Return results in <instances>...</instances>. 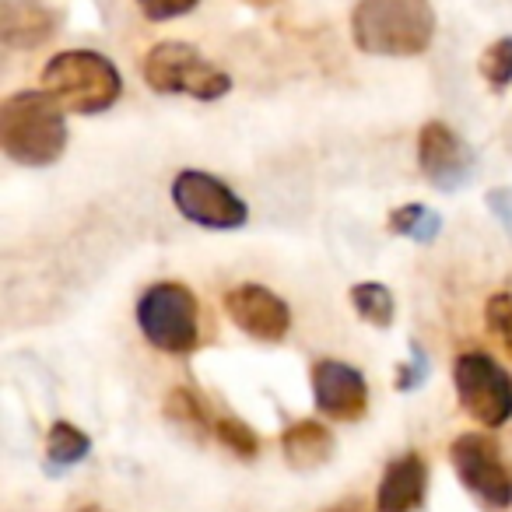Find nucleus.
Listing matches in <instances>:
<instances>
[{"label":"nucleus","mask_w":512,"mask_h":512,"mask_svg":"<svg viewBox=\"0 0 512 512\" xmlns=\"http://www.w3.org/2000/svg\"><path fill=\"white\" fill-rule=\"evenodd\" d=\"M484 323L488 334L505 348V355L512 358V292H495L484 306Z\"/></svg>","instance_id":"obj_21"},{"label":"nucleus","mask_w":512,"mask_h":512,"mask_svg":"<svg viewBox=\"0 0 512 512\" xmlns=\"http://www.w3.org/2000/svg\"><path fill=\"white\" fill-rule=\"evenodd\" d=\"M225 313L246 337L260 344H281L292 330V309L264 285H235L225 292Z\"/></svg>","instance_id":"obj_10"},{"label":"nucleus","mask_w":512,"mask_h":512,"mask_svg":"<svg viewBox=\"0 0 512 512\" xmlns=\"http://www.w3.org/2000/svg\"><path fill=\"white\" fill-rule=\"evenodd\" d=\"M172 204L186 221L200 228H218V232H232L249 221V207L232 186H225L218 176L200 169H183L172 179Z\"/></svg>","instance_id":"obj_8"},{"label":"nucleus","mask_w":512,"mask_h":512,"mask_svg":"<svg viewBox=\"0 0 512 512\" xmlns=\"http://www.w3.org/2000/svg\"><path fill=\"white\" fill-rule=\"evenodd\" d=\"M165 418L176 421L179 428H186V432H193V435L214 432V414L207 411L204 400L193 390H186V386H176V390L165 397Z\"/></svg>","instance_id":"obj_17"},{"label":"nucleus","mask_w":512,"mask_h":512,"mask_svg":"<svg viewBox=\"0 0 512 512\" xmlns=\"http://www.w3.org/2000/svg\"><path fill=\"white\" fill-rule=\"evenodd\" d=\"M463 414L484 428H502L512 418V376L484 351H463L453 365Z\"/></svg>","instance_id":"obj_6"},{"label":"nucleus","mask_w":512,"mask_h":512,"mask_svg":"<svg viewBox=\"0 0 512 512\" xmlns=\"http://www.w3.org/2000/svg\"><path fill=\"white\" fill-rule=\"evenodd\" d=\"M428 369H432V362H428L425 348H421L418 341H411V358H407V362L397 369V379H393V386H397L400 393L421 390V386H425V379H428Z\"/></svg>","instance_id":"obj_22"},{"label":"nucleus","mask_w":512,"mask_h":512,"mask_svg":"<svg viewBox=\"0 0 512 512\" xmlns=\"http://www.w3.org/2000/svg\"><path fill=\"white\" fill-rule=\"evenodd\" d=\"M323 512H369V505H365L362 498H344V502L330 505V509H323Z\"/></svg>","instance_id":"obj_24"},{"label":"nucleus","mask_w":512,"mask_h":512,"mask_svg":"<svg viewBox=\"0 0 512 512\" xmlns=\"http://www.w3.org/2000/svg\"><path fill=\"white\" fill-rule=\"evenodd\" d=\"M60 15L43 0H0V43L8 50H36L57 32Z\"/></svg>","instance_id":"obj_13"},{"label":"nucleus","mask_w":512,"mask_h":512,"mask_svg":"<svg viewBox=\"0 0 512 512\" xmlns=\"http://www.w3.org/2000/svg\"><path fill=\"white\" fill-rule=\"evenodd\" d=\"M428 498V463L421 453H404L386 463L376 488L379 512H418Z\"/></svg>","instance_id":"obj_12"},{"label":"nucleus","mask_w":512,"mask_h":512,"mask_svg":"<svg viewBox=\"0 0 512 512\" xmlns=\"http://www.w3.org/2000/svg\"><path fill=\"white\" fill-rule=\"evenodd\" d=\"M144 11V18L151 22H169V18H183L197 8L200 0H137Z\"/></svg>","instance_id":"obj_23"},{"label":"nucleus","mask_w":512,"mask_h":512,"mask_svg":"<svg viewBox=\"0 0 512 512\" xmlns=\"http://www.w3.org/2000/svg\"><path fill=\"white\" fill-rule=\"evenodd\" d=\"M214 439H218L225 449H232L235 456H242V460H253V456L260 453V439H256V432L242 418H235V414L214 418Z\"/></svg>","instance_id":"obj_20"},{"label":"nucleus","mask_w":512,"mask_h":512,"mask_svg":"<svg viewBox=\"0 0 512 512\" xmlns=\"http://www.w3.org/2000/svg\"><path fill=\"white\" fill-rule=\"evenodd\" d=\"M88 453H92L88 432H81L71 421H53L50 435H46V460H50V470L60 474V470H67V467H78Z\"/></svg>","instance_id":"obj_15"},{"label":"nucleus","mask_w":512,"mask_h":512,"mask_svg":"<svg viewBox=\"0 0 512 512\" xmlns=\"http://www.w3.org/2000/svg\"><path fill=\"white\" fill-rule=\"evenodd\" d=\"M477 71L488 81L491 92H505V88L512 85V36L495 39V43L481 53V60H477Z\"/></svg>","instance_id":"obj_19"},{"label":"nucleus","mask_w":512,"mask_h":512,"mask_svg":"<svg viewBox=\"0 0 512 512\" xmlns=\"http://www.w3.org/2000/svg\"><path fill=\"white\" fill-rule=\"evenodd\" d=\"M144 81L158 95H190L200 102H214L232 92V78L214 67L197 46L190 43H158L144 57Z\"/></svg>","instance_id":"obj_5"},{"label":"nucleus","mask_w":512,"mask_h":512,"mask_svg":"<svg viewBox=\"0 0 512 512\" xmlns=\"http://www.w3.org/2000/svg\"><path fill=\"white\" fill-rule=\"evenodd\" d=\"M43 92H50L67 113L95 116L116 106L123 78L113 60L95 50H64L43 67Z\"/></svg>","instance_id":"obj_3"},{"label":"nucleus","mask_w":512,"mask_h":512,"mask_svg":"<svg viewBox=\"0 0 512 512\" xmlns=\"http://www.w3.org/2000/svg\"><path fill=\"white\" fill-rule=\"evenodd\" d=\"M137 327L151 348L165 355H190L200 344V306L179 281H158L137 299Z\"/></svg>","instance_id":"obj_4"},{"label":"nucleus","mask_w":512,"mask_h":512,"mask_svg":"<svg viewBox=\"0 0 512 512\" xmlns=\"http://www.w3.org/2000/svg\"><path fill=\"white\" fill-rule=\"evenodd\" d=\"M78 512H109V509H99V505H85V509H78Z\"/></svg>","instance_id":"obj_25"},{"label":"nucleus","mask_w":512,"mask_h":512,"mask_svg":"<svg viewBox=\"0 0 512 512\" xmlns=\"http://www.w3.org/2000/svg\"><path fill=\"white\" fill-rule=\"evenodd\" d=\"M67 109L50 92H18L0 106V148L11 162L46 169L67 148Z\"/></svg>","instance_id":"obj_1"},{"label":"nucleus","mask_w":512,"mask_h":512,"mask_svg":"<svg viewBox=\"0 0 512 512\" xmlns=\"http://www.w3.org/2000/svg\"><path fill=\"white\" fill-rule=\"evenodd\" d=\"M281 449L292 470H320L334 456V432L320 421L302 418L281 435Z\"/></svg>","instance_id":"obj_14"},{"label":"nucleus","mask_w":512,"mask_h":512,"mask_svg":"<svg viewBox=\"0 0 512 512\" xmlns=\"http://www.w3.org/2000/svg\"><path fill=\"white\" fill-rule=\"evenodd\" d=\"M351 306H355V313L362 316L365 323H372V327H379V330L390 327L393 313H397L393 292L386 285H379V281H358V285L351 288Z\"/></svg>","instance_id":"obj_18"},{"label":"nucleus","mask_w":512,"mask_h":512,"mask_svg":"<svg viewBox=\"0 0 512 512\" xmlns=\"http://www.w3.org/2000/svg\"><path fill=\"white\" fill-rule=\"evenodd\" d=\"M313 400L327 418L358 421L369 411V386H365V376L355 365L323 358V362L313 365Z\"/></svg>","instance_id":"obj_11"},{"label":"nucleus","mask_w":512,"mask_h":512,"mask_svg":"<svg viewBox=\"0 0 512 512\" xmlns=\"http://www.w3.org/2000/svg\"><path fill=\"white\" fill-rule=\"evenodd\" d=\"M418 165L421 176L442 193H456L474 179L477 155L453 127L432 120L421 127L418 134Z\"/></svg>","instance_id":"obj_9"},{"label":"nucleus","mask_w":512,"mask_h":512,"mask_svg":"<svg viewBox=\"0 0 512 512\" xmlns=\"http://www.w3.org/2000/svg\"><path fill=\"white\" fill-rule=\"evenodd\" d=\"M449 460L456 467V477L463 481V488L488 509L502 512L512 505V467L502 460V449L491 435L484 432H467L453 442Z\"/></svg>","instance_id":"obj_7"},{"label":"nucleus","mask_w":512,"mask_h":512,"mask_svg":"<svg viewBox=\"0 0 512 512\" xmlns=\"http://www.w3.org/2000/svg\"><path fill=\"white\" fill-rule=\"evenodd\" d=\"M386 228L393 235H404L411 242H435V235L442 232V214L432 211L425 204H404L386 218Z\"/></svg>","instance_id":"obj_16"},{"label":"nucleus","mask_w":512,"mask_h":512,"mask_svg":"<svg viewBox=\"0 0 512 512\" xmlns=\"http://www.w3.org/2000/svg\"><path fill=\"white\" fill-rule=\"evenodd\" d=\"M351 36L372 57H418L435 39L432 0H358Z\"/></svg>","instance_id":"obj_2"}]
</instances>
